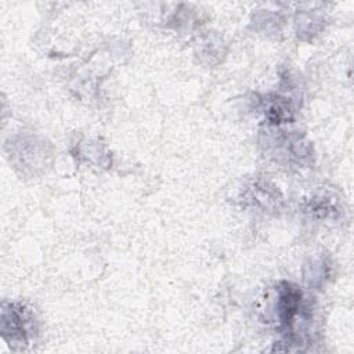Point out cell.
Segmentation results:
<instances>
[{
    "instance_id": "cell-1",
    "label": "cell",
    "mask_w": 354,
    "mask_h": 354,
    "mask_svg": "<svg viewBox=\"0 0 354 354\" xmlns=\"http://www.w3.org/2000/svg\"><path fill=\"white\" fill-rule=\"evenodd\" d=\"M32 317L25 311L24 307L10 304V310L3 308L1 315V330L4 337L10 335L12 340L26 342L29 335L32 333Z\"/></svg>"
},
{
    "instance_id": "cell-2",
    "label": "cell",
    "mask_w": 354,
    "mask_h": 354,
    "mask_svg": "<svg viewBox=\"0 0 354 354\" xmlns=\"http://www.w3.org/2000/svg\"><path fill=\"white\" fill-rule=\"evenodd\" d=\"M300 299L301 293L296 286L290 283L281 285L278 299V314L279 321L283 326H290V324L293 322V318L296 317L300 306Z\"/></svg>"
}]
</instances>
